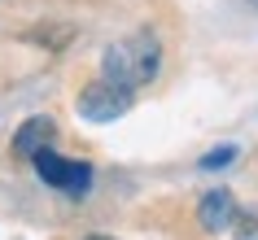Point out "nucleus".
<instances>
[{
    "label": "nucleus",
    "instance_id": "nucleus-3",
    "mask_svg": "<svg viewBox=\"0 0 258 240\" xmlns=\"http://www.w3.org/2000/svg\"><path fill=\"white\" fill-rule=\"evenodd\" d=\"M132 105H136V92H132V88H118V83H109V79L83 83L79 96H75V109H79V118H88V122H114Z\"/></svg>",
    "mask_w": 258,
    "mask_h": 240
},
{
    "label": "nucleus",
    "instance_id": "nucleus-7",
    "mask_svg": "<svg viewBox=\"0 0 258 240\" xmlns=\"http://www.w3.org/2000/svg\"><path fill=\"white\" fill-rule=\"evenodd\" d=\"M232 227H236V240H258V214L236 210L232 214Z\"/></svg>",
    "mask_w": 258,
    "mask_h": 240
},
{
    "label": "nucleus",
    "instance_id": "nucleus-1",
    "mask_svg": "<svg viewBox=\"0 0 258 240\" xmlns=\"http://www.w3.org/2000/svg\"><path fill=\"white\" fill-rule=\"evenodd\" d=\"M158 70H162V44H158V35L149 27L114 40L105 48V57H101V79L118 83V88H132V92L149 88L158 79Z\"/></svg>",
    "mask_w": 258,
    "mask_h": 240
},
{
    "label": "nucleus",
    "instance_id": "nucleus-9",
    "mask_svg": "<svg viewBox=\"0 0 258 240\" xmlns=\"http://www.w3.org/2000/svg\"><path fill=\"white\" fill-rule=\"evenodd\" d=\"M254 9H258V0H254Z\"/></svg>",
    "mask_w": 258,
    "mask_h": 240
},
{
    "label": "nucleus",
    "instance_id": "nucleus-6",
    "mask_svg": "<svg viewBox=\"0 0 258 240\" xmlns=\"http://www.w3.org/2000/svg\"><path fill=\"white\" fill-rule=\"evenodd\" d=\"M236 153H241L236 144H219V148H210V153H202V162H197V166H202V171H223V166H232V162H236Z\"/></svg>",
    "mask_w": 258,
    "mask_h": 240
},
{
    "label": "nucleus",
    "instance_id": "nucleus-5",
    "mask_svg": "<svg viewBox=\"0 0 258 240\" xmlns=\"http://www.w3.org/2000/svg\"><path fill=\"white\" fill-rule=\"evenodd\" d=\"M232 214H236V201H232L228 188H210L202 201H197V218H202L206 231H223L232 223Z\"/></svg>",
    "mask_w": 258,
    "mask_h": 240
},
{
    "label": "nucleus",
    "instance_id": "nucleus-2",
    "mask_svg": "<svg viewBox=\"0 0 258 240\" xmlns=\"http://www.w3.org/2000/svg\"><path fill=\"white\" fill-rule=\"evenodd\" d=\"M31 166H35V175H40L48 188H57V192H66L70 201H79L88 197V188H92L96 171H92V162H83V157H66V153H57L53 144L40 148L35 157H31Z\"/></svg>",
    "mask_w": 258,
    "mask_h": 240
},
{
    "label": "nucleus",
    "instance_id": "nucleus-4",
    "mask_svg": "<svg viewBox=\"0 0 258 240\" xmlns=\"http://www.w3.org/2000/svg\"><path fill=\"white\" fill-rule=\"evenodd\" d=\"M57 140V122L53 118H44V114H35V118H27L22 127H18V135H14V153L22 162H31L40 148H48Z\"/></svg>",
    "mask_w": 258,
    "mask_h": 240
},
{
    "label": "nucleus",
    "instance_id": "nucleus-8",
    "mask_svg": "<svg viewBox=\"0 0 258 240\" xmlns=\"http://www.w3.org/2000/svg\"><path fill=\"white\" fill-rule=\"evenodd\" d=\"M88 240H114V236H101V231H92V236H88Z\"/></svg>",
    "mask_w": 258,
    "mask_h": 240
}]
</instances>
